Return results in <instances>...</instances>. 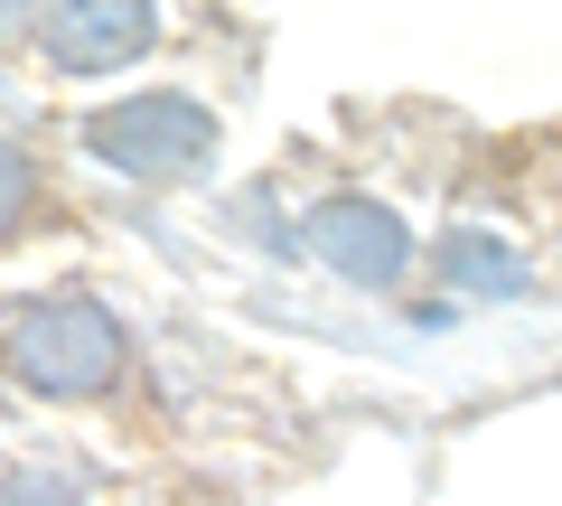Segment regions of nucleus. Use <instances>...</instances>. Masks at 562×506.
<instances>
[{"label": "nucleus", "instance_id": "nucleus-1", "mask_svg": "<svg viewBox=\"0 0 562 506\" xmlns=\"http://www.w3.org/2000/svg\"><path fill=\"white\" fill-rule=\"evenodd\" d=\"M132 366V328L94 301V291H29L0 310V375L47 404H94Z\"/></svg>", "mask_w": 562, "mask_h": 506}, {"label": "nucleus", "instance_id": "nucleus-2", "mask_svg": "<svg viewBox=\"0 0 562 506\" xmlns=\"http://www.w3.org/2000/svg\"><path fill=\"white\" fill-rule=\"evenodd\" d=\"M85 142H94L113 169H132V179H188V169L216 150V113L188 103V94H140V103L94 113Z\"/></svg>", "mask_w": 562, "mask_h": 506}, {"label": "nucleus", "instance_id": "nucleus-3", "mask_svg": "<svg viewBox=\"0 0 562 506\" xmlns=\"http://www.w3.org/2000/svg\"><path fill=\"white\" fill-rule=\"evenodd\" d=\"M150 38H160L150 0H38V47L57 76H113L150 57Z\"/></svg>", "mask_w": 562, "mask_h": 506}, {"label": "nucleus", "instance_id": "nucleus-4", "mask_svg": "<svg viewBox=\"0 0 562 506\" xmlns=\"http://www.w3.org/2000/svg\"><path fill=\"white\" fill-rule=\"evenodd\" d=\"M301 244L338 272V282H366V291H384V282L413 272V235H403V216H394V206H375V198H328V206H310Z\"/></svg>", "mask_w": 562, "mask_h": 506}, {"label": "nucleus", "instance_id": "nucleus-5", "mask_svg": "<svg viewBox=\"0 0 562 506\" xmlns=\"http://www.w3.org/2000/svg\"><path fill=\"white\" fill-rule=\"evenodd\" d=\"M441 282H469V291H525V254H506L497 235H441Z\"/></svg>", "mask_w": 562, "mask_h": 506}, {"label": "nucleus", "instance_id": "nucleus-6", "mask_svg": "<svg viewBox=\"0 0 562 506\" xmlns=\"http://www.w3.org/2000/svg\"><path fill=\"white\" fill-rule=\"evenodd\" d=\"M29 216H38V160H29V150L0 132V244L29 235Z\"/></svg>", "mask_w": 562, "mask_h": 506}, {"label": "nucleus", "instance_id": "nucleus-7", "mask_svg": "<svg viewBox=\"0 0 562 506\" xmlns=\"http://www.w3.org/2000/svg\"><path fill=\"white\" fill-rule=\"evenodd\" d=\"M20 20H38V0H0V38H10Z\"/></svg>", "mask_w": 562, "mask_h": 506}]
</instances>
